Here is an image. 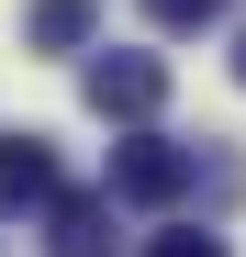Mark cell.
Masks as SVG:
<instances>
[{"mask_svg":"<svg viewBox=\"0 0 246 257\" xmlns=\"http://www.w3.org/2000/svg\"><path fill=\"white\" fill-rule=\"evenodd\" d=\"M146 257H235V246H224V235H213V224H168V235H157V246H146Z\"/></svg>","mask_w":246,"mask_h":257,"instance_id":"obj_7","label":"cell"},{"mask_svg":"<svg viewBox=\"0 0 246 257\" xmlns=\"http://www.w3.org/2000/svg\"><path fill=\"white\" fill-rule=\"evenodd\" d=\"M90 23H101V0H34V56H90Z\"/></svg>","mask_w":246,"mask_h":257,"instance_id":"obj_5","label":"cell"},{"mask_svg":"<svg viewBox=\"0 0 246 257\" xmlns=\"http://www.w3.org/2000/svg\"><path fill=\"white\" fill-rule=\"evenodd\" d=\"M190 179H201V157L168 146V135H123L112 146V201L123 212H168V201H190Z\"/></svg>","mask_w":246,"mask_h":257,"instance_id":"obj_1","label":"cell"},{"mask_svg":"<svg viewBox=\"0 0 246 257\" xmlns=\"http://www.w3.org/2000/svg\"><path fill=\"white\" fill-rule=\"evenodd\" d=\"M224 12H235V0H146L157 34H201V23H224Z\"/></svg>","mask_w":246,"mask_h":257,"instance_id":"obj_6","label":"cell"},{"mask_svg":"<svg viewBox=\"0 0 246 257\" xmlns=\"http://www.w3.org/2000/svg\"><path fill=\"white\" fill-rule=\"evenodd\" d=\"M23 201H56V146L45 135H0V212Z\"/></svg>","mask_w":246,"mask_h":257,"instance_id":"obj_4","label":"cell"},{"mask_svg":"<svg viewBox=\"0 0 246 257\" xmlns=\"http://www.w3.org/2000/svg\"><path fill=\"white\" fill-rule=\"evenodd\" d=\"M78 90H90L101 123H157V101H168V67L135 56V45H101L90 67H78Z\"/></svg>","mask_w":246,"mask_h":257,"instance_id":"obj_2","label":"cell"},{"mask_svg":"<svg viewBox=\"0 0 246 257\" xmlns=\"http://www.w3.org/2000/svg\"><path fill=\"white\" fill-rule=\"evenodd\" d=\"M235 90H246V34H235Z\"/></svg>","mask_w":246,"mask_h":257,"instance_id":"obj_8","label":"cell"},{"mask_svg":"<svg viewBox=\"0 0 246 257\" xmlns=\"http://www.w3.org/2000/svg\"><path fill=\"white\" fill-rule=\"evenodd\" d=\"M45 257H112V201H90V190H56L45 201Z\"/></svg>","mask_w":246,"mask_h":257,"instance_id":"obj_3","label":"cell"}]
</instances>
